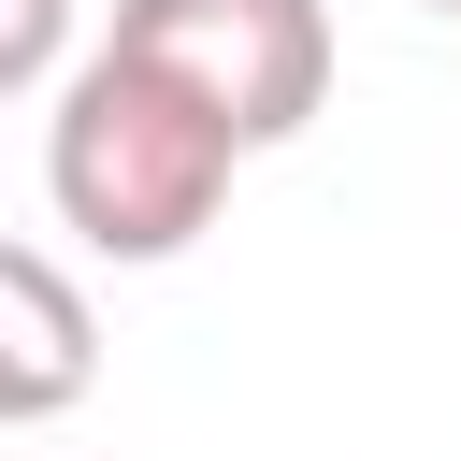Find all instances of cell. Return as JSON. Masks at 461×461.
Instances as JSON below:
<instances>
[{
    "label": "cell",
    "mask_w": 461,
    "mask_h": 461,
    "mask_svg": "<svg viewBox=\"0 0 461 461\" xmlns=\"http://www.w3.org/2000/svg\"><path fill=\"white\" fill-rule=\"evenodd\" d=\"M432 14H461V0H432Z\"/></svg>",
    "instance_id": "5b68a950"
},
{
    "label": "cell",
    "mask_w": 461,
    "mask_h": 461,
    "mask_svg": "<svg viewBox=\"0 0 461 461\" xmlns=\"http://www.w3.org/2000/svg\"><path fill=\"white\" fill-rule=\"evenodd\" d=\"M101 43L144 58L158 86H187L245 158L288 144V130L331 101V14H317V0H115Z\"/></svg>",
    "instance_id": "7a4b0ae2"
},
{
    "label": "cell",
    "mask_w": 461,
    "mask_h": 461,
    "mask_svg": "<svg viewBox=\"0 0 461 461\" xmlns=\"http://www.w3.org/2000/svg\"><path fill=\"white\" fill-rule=\"evenodd\" d=\"M72 389H86V303H72V274L43 245H14L0 259V418L43 432Z\"/></svg>",
    "instance_id": "3957f363"
},
{
    "label": "cell",
    "mask_w": 461,
    "mask_h": 461,
    "mask_svg": "<svg viewBox=\"0 0 461 461\" xmlns=\"http://www.w3.org/2000/svg\"><path fill=\"white\" fill-rule=\"evenodd\" d=\"M230 173H245V144H230L187 86H158V72L115 58V43L72 58V86H58V115H43V202H58V230H86L101 259H187V245L216 230Z\"/></svg>",
    "instance_id": "6da1fadb"
},
{
    "label": "cell",
    "mask_w": 461,
    "mask_h": 461,
    "mask_svg": "<svg viewBox=\"0 0 461 461\" xmlns=\"http://www.w3.org/2000/svg\"><path fill=\"white\" fill-rule=\"evenodd\" d=\"M58 29H72V0H0V86L58 101V86H72V72H58Z\"/></svg>",
    "instance_id": "277c9868"
}]
</instances>
